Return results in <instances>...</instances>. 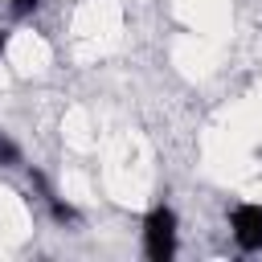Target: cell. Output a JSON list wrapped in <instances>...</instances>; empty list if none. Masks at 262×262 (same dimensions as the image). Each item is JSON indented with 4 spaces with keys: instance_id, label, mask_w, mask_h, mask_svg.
I'll return each instance as SVG.
<instances>
[{
    "instance_id": "obj_1",
    "label": "cell",
    "mask_w": 262,
    "mask_h": 262,
    "mask_svg": "<svg viewBox=\"0 0 262 262\" xmlns=\"http://www.w3.org/2000/svg\"><path fill=\"white\" fill-rule=\"evenodd\" d=\"M143 250L151 262H168L176 254V213L168 205H156L143 217Z\"/></svg>"
},
{
    "instance_id": "obj_2",
    "label": "cell",
    "mask_w": 262,
    "mask_h": 262,
    "mask_svg": "<svg viewBox=\"0 0 262 262\" xmlns=\"http://www.w3.org/2000/svg\"><path fill=\"white\" fill-rule=\"evenodd\" d=\"M229 225H233V242L242 250H250V254L262 250V205H237Z\"/></svg>"
},
{
    "instance_id": "obj_3",
    "label": "cell",
    "mask_w": 262,
    "mask_h": 262,
    "mask_svg": "<svg viewBox=\"0 0 262 262\" xmlns=\"http://www.w3.org/2000/svg\"><path fill=\"white\" fill-rule=\"evenodd\" d=\"M45 201H49V209H53V217H57V221H61V225H66V221H70V225H74V221H78V209H74V205H66V201H61V196H53V192H49V196H45Z\"/></svg>"
},
{
    "instance_id": "obj_4",
    "label": "cell",
    "mask_w": 262,
    "mask_h": 262,
    "mask_svg": "<svg viewBox=\"0 0 262 262\" xmlns=\"http://www.w3.org/2000/svg\"><path fill=\"white\" fill-rule=\"evenodd\" d=\"M12 164H20V147L0 131V168H12Z\"/></svg>"
},
{
    "instance_id": "obj_5",
    "label": "cell",
    "mask_w": 262,
    "mask_h": 262,
    "mask_svg": "<svg viewBox=\"0 0 262 262\" xmlns=\"http://www.w3.org/2000/svg\"><path fill=\"white\" fill-rule=\"evenodd\" d=\"M41 8V0H12V12L16 16H29V12H37Z\"/></svg>"
},
{
    "instance_id": "obj_6",
    "label": "cell",
    "mask_w": 262,
    "mask_h": 262,
    "mask_svg": "<svg viewBox=\"0 0 262 262\" xmlns=\"http://www.w3.org/2000/svg\"><path fill=\"white\" fill-rule=\"evenodd\" d=\"M4 45H8V29H0V53H4Z\"/></svg>"
}]
</instances>
